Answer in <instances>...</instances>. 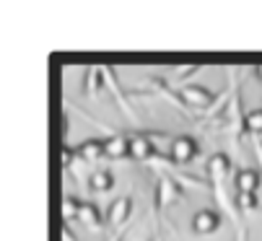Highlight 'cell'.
<instances>
[{
  "label": "cell",
  "mask_w": 262,
  "mask_h": 241,
  "mask_svg": "<svg viewBox=\"0 0 262 241\" xmlns=\"http://www.w3.org/2000/svg\"><path fill=\"white\" fill-rule=\"evenodd\" d=\"M112 187H115V174H112L109 169H96L89 174V189L96 192V194H104L109 192Z\"/></svg>",
  "instance_id": "8fae6325"
},
{
  "label": "cell",
  "mask_w": 262,
  "mask_h": 241,
  "mask_svg": "<svg viewBox=\"0 0 262 241\" xmlns=\"http://www.w3.org/2000/svg\"><path fill=\"white\" fill-rule=\"evenodd\" d=\"M78 161H83V164H94V161H99L104 156V140L101 138H91V140H83L76 150Z\"/></svg>",
  "instance_id": "30bf717a"
},
{
  "label": "cell",
  "mask_w": 262,
  "mask_h": 241,
  "mask_svg": "<svg viewBox=\"0 0 262 241\" xmlns=\"http://www.w3.org/2000/svg\"><path fill=\"white\" fill-rule=\"evenodd\" d=\"M83 91L89 94V96H96L99 94V89L104 86V68H89L86 70V80H83Z\"/></svg>",
  "instance_id": "5bb4252c"
},
{
  "label": "cell",
  "mask_w": 262,
  "mask_h": 241,
  "mask_svg": "<svg viewBox=\"0 0 262 241\" xmlns=\"http://www.w3.org/2000/svg\"><path fill=\"white\" fill-rule=\"evenodd\" d=\"M192 233L198 236H210V233H218L221 226H223V215L221 210H213V208H203L192 215Z\"/></svg>",
  "instance_id": "8992f818"
},
{
  "label": "cell",
  "mask_w": 262,
  "mask_h": 241,
  "mask_svg": "<svg viewBox=\"0 0 262 241\" xmlns=\"http://www.w3.org/2000/svg\"><path fill=\"white\" fill-rule=\"evenodd\" d=\"M244 133L252 138V140H259L262 138V106L252 109L244 114Z\"/></svg>",
  "instance_id": "4fadbf2b"
},
{
  "label": "cell",
  "mask_w": 262,
  "mask_h": 241,
  "mask_svg": "<svg viewBox=\"0 0 262 241\" xmlns=\"http://www.w3.org/2000/svg\"><path fill=\"white\" fill-rule=\"evenodd\" d=\"M182 179L174 177V174H159V182H156V210L164 215L174 203L182 200Z\"/></svg>",
  "instance_id": "7a4b0ae2"
},
{
  "label": "cell",
  "mask_w": 262,
  "mask_h": 241,
  "mask_svg": "<svg viewBox=\"0 0 262 241\" xmlns=\"http://www.w3.org/2000/svg\"><path fill=\"white\" fill-rule=\"evenodd\" d=\"M130 156L135 161H143V164H151V161L159 156V145L145 133H133L130 135Z\"/></svg>",
  "instance_id": "52a82bcc"
},
{
  "label": "cell",
  "mask_w": 262,
  "mask_h": 241,
  "mask_svg": "<svg viewBox=\"0 0 262 241\" xmlns=\"http://www.w3.org/2000/svg\"><path fill=\"white\" fill-rule=\"evenodd\" d=\"M254 75H257V78H259V83H262V65H259V68H257V70H254Z\"/></svg>",
  "instance_id": "ffe728a7"
},
{
  "label": "cell",
  "mask_w": 262,
  "mask_h": 241,
  "mask_svg": "<svg viewBox=\"0 0 262 241\" xmlns=\"http://www.w3.org/2000/svg\"><path fill=\"white\" fill-rule=\"evenodd\" d=\"M169 156L177 166H190L200 156V140L192 135H179L169 143Z\"/></svg>",
  "instance_id": "277c9868"
},
{
  "label": "cell",
  "mask_w": 262,
  "mask_h": 241,
  "mask_svg": "<svg viewBox=\"0 0 262 241\" xmlns=\"http://www.w3.org/2000/svg\"><path fill=\"white\" fill-rule=\"evenodd\" d=\"M78 223H81V226H86L89 231H99V228H101V223H106V221H104V215H101L99 205H94V203H83L81 215H78Z\"/></svg>",
  "instance_id": "7c38bea8"
},
{
  "label": "cell",
  "mask_w": 262,
  "mask_h": 241,
  "mask_svg": "<svg viewBox=\"0 0 262 241\" xmlns=\"http://www.w3.org/2000/svg\"><path fill=\"white\" fill-rule=\"evenodd\" d=\"M104 156L112 161H120L130 156V135H109L104 140Z\"/></svg>",
  "instance_id": "9c48e42d"
},
{
  "label": "cell",
  "mask_w": 262,
  "mask_h": 241,
  "mask_svg": "<svg viewBox=\"0 0 262 241\" xmlns=\"http://www.w3.org/2000/svg\"><path fill=\"white\" fill-rule=\"evenodd\" d=\"M236 208H239V213H254L259 208V197L257 194H242V192H236Z\"/></svg>",
  "instance_id": "2e32d148"
},
{
  "label": "cell",
  "mask_w": 262,
  "mask_h": 241,
  "mask_svg": "<svg viewBox=\"0 0 262 241\" xmlns=\"http://www.w3.org/2000/svg\"><path fill=\"white\" fill-rule=\"evenodd\" d=\"M62 241H78L76 236L70 233V228H68V226H62Z\"/></svg>",
  "instance_id": "d6986e66"
},
{
  "label": "cell",
  "mask_w": 262,
  "mask_h": 241,
  "mask_svg": "<svg viewBox=\"0 0 262 241\" xmlns=\"http://www.w3.org/2000/svg\"><path fill=\"white\" fill-rule=\"evenodd\" d=\"M252 150H254V156H257V166H259V171H262V140H252Z\"/></svg>",
  "instance_id": "e0dca14e"
},
{
  "label": "cell",
  "mask_w": 262,
  "mask_h": 241,
  "mask_svg": "<svg viewBox=\"0 0 262 241\" xmlns=\"http://www.w3.org/2000/svg\"><path fill=\"white\" fill-rule=\"evenodd\" d=\"M81 208H83V203H81L78 197L65 194V197H62V218H65V223H68V221H78Z\"/></svg>",
  "instance_id": "9a60e30c"
},
{
  "label": "cell",
  "mask_w": 262,
  "mask_h": 241,
  "mask_svg": "<svg viewBox=\"0 0 262 241\" xmlns=\"http://www.w3.org/2000/svg\"><path fill=\"white\" fill-rule=\"evenodd\" d=\"M133 208H135V200H133V197H117L115 203L106 208V215H104L106 226H109L112 231L127 228V221H130V215H133Z\"/></svg>",
  "instance_id": "5b68a950"
},
{
  "label": "cell",
  "mask_w": 262,
  "mask_h": 241,
  "mask_svg": "<svg viewBox=\"0 0 262 241\" xmlns=\"http://www.w3.org/2000/svg\"><path fill=\"white\" fill-rule=\"evenodd\" d=\"M259 182H262V171L244 166V169H239L236 177H234V189L242 192V194H257Z\"/></svg>",
  "instance_id": "ba28073f"
},
{
  "label": "cell",
  "mask_w": 262,
  "mask_h": 241,
  "mask_svg": "<svg viewBox=\"0 0 262 241\" xmlns=\"http://www.w3.org/2000/svg\"><path fill=\"white\" fill-rule=\"evenodd\" d=\"M179 99L184 101V106H192L195 112H210V106L215 104V99L218 96H213V91L210 89H205V86H200V83H184V86H179Z\"/></svg>",
  "instance_id": "3957f363"
},
{
  "label": "cell",
  "mask_w": 262,
  "mask_h": 241,
  "mask_svg": "<svg viewBox=\"0 0 262 241\" xmlns=\"http://www.w3.org/2000/svg\"><path fill=\"white\" fill-rule=\"evenodd\" d=\"M239 231H236V241H247L249 238V231H247V226L242 223V226H236Z\"/></svg>",
  "instance_id": "ac0fdd59"
},
{
  "label": "cell",
  "mask_w": 262,
  "mask_h": 241,
  "mask_svg": "<svg viewBox=\"0 0 262 241\" xmlns=\"http://www.w3.org/2000/svg\"><path fill=\"white\" fill-rule=\"evenodd\" d=\"M208 182H210V192H213V197H215V205L226 213L236 226H242V213H239V208H236V197H231L229 194V177H231V158H229V153H213L210 158H208Z\"/></svg>",
  "instance_id": "6da1fadb"
}]
</instances>
